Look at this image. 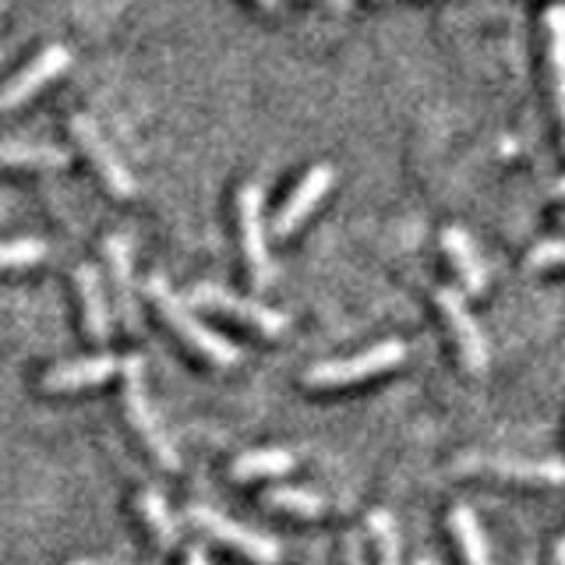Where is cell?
<instances>
[{"instance_id":"cell-1","label":"cell","mask_w":565,"mask_h":565,"mask_svg":"<svg viewBox=\"0 0 565 565\" xmlns=\"http://www.w3.org/2000/svg\"><path fill=\"white\" fill-rule=\"evenodd\" d=\"M149 297L156 300V308H159V315L167 318L170 322V329L181 335V340L194 350V353H202V358L209 361V364H216V367H234L237 361H241V350L230 343V340H223V335L216 332V329H209L199 315L191 311V305L188 300L177 294L170 282L163 279V276H152L149 279Z\"/></svg>"},{"instance_id":"cell-2","label":"cell","mask_w":565,"mask_h":565,"mask_svg":"<svg viewBox=\"0 0 565 565\" xmlns=\"http://www.w3.org/2000/svg\"><path fill=\"white\" fill-rule=\"evenodd\" d=\"M120 379H124V414H128L131 428L138 431V438L146 441V449L152 452V459L159 467L177 470L181 467V456H177V446L170 441L167 428L159 424V414L152 411L149 388H146V361L141 358H124L120 361Z\"/></svg>"},{"instance_id":"cell-3","label":"cell","mask_w":565,"mask_h":565,"mask_svg":"<svg viewBox=\"0 0 565 565\" xmlns=\"http://www.w3.org/2000/svg\"><path fill=\"white\" fill-rule=\"evenodd\" d=\"M403 358H406V347L399 340H385V343L367 347L364 353H353V358L315 364L308 375H305V382L311 388H343V385H353V382H364V379L382 375V371L403 364Z\"/></svg>"},{"instance_id":"cell-4","label":"cell","mask_w":565,"mask_h":565,"mask_svg":"<svg viewBox=\"0 0 565 565\" xmlns=\"http://www.w3.org/2000/svg\"><path fill=\"white\" fill-rule=\"evenodd\" d=\"M237 216H241V244H244V258L252 265V279L255 287L265 290L273 287L276 279V265L269 255V244H265V191L258 181H247L237 194Z\"/></svg>"},{"instance_id":"cell-5","label":"cell","mask_w":565,"mask_h":565,"mask_svg":"<svg viewBox=\"0 0 565 565\" xmlns=\"http://www.w3.org/2000/svg\"><path fill=\"white\" fill-rule=\"evenodd\" d=\"M188 520L202 530V534L216 537L220 544L234 547V552H241L244 558H252L255 565H276L279 562V544L262 534V530H252L244 523H234L230 516H223V512L209 509V505H188Z\"/></svg>"},{"instance_id":"cell-6","label":"cell","mask_w":565,"mask_h":565,"mask_svg":"<svg viewBox=\"0 0 565 565\" xmlns=\"http://www.w3.org/2000/svg\"><path fill=\"white\" fill-rule=\"evenodd\" d=\"M71 135H75L82 152L93 159V167L103 177V184L110 188L117 199H131V194L138 191V181L131 177V170L124 167V159L114 152L110 141H106V135L99 131V124L93 117H85V114H75V117H71Z\"/></svg>"},{"instance_id":"cell-7","label":"cell","mask_w":565,"mask_h":565,"mask_svg":"<svg viewBox=\"0 0 565 565\" xmlns=\"http://www.w3.org/2000/svg\"><path fill=\"white\" fill-rule=\"evenodd\" d=\"M191 305L209 308V311H223L230 318H237V322L258 329L262 335H282V332H287V315L265 308V305H258V300L230 294L226 287H216V282H199V287L191 290Z\"/></svg>"},{"instance_id":"cell-8","label":"cell","mask_w":565,"mask_h":565,"mask_svg":"<svg viewBox=\"0 0 565 565\" xmlns=\"http://www.w3.org/2000/svg\"><path fill=\"white\" fill-rule=\"evenodd\" d=\"M435 300H438V308H441V315H446V322L452 329V340L459 347V358H463L467 371L481 375V371L488 367V340H484L481 326H477V318L470 315L463 294L452 290V287H438Z\"/></svg>"},{"instance_id":"cell-9","label":"cell","mask_w":565,"mask_h":565,"mask_svg":"<svg viewBox=\"0 0 565 565\" xmlns=\"http://www.w3.org/2000/svg\"><path fill=\"white\" fill-rule=\"evenodd\" d=\"M67 64H71L67 46H61V43L46 46V50L40 53V57H32V61L4 85V93H0V110H18V106H25L35 93H40L43 85H50L53 78H57Z\"/></svg>"},{"instance_id":"cell-10","label":"cell","mask_w":565,"mask_h":565,"mask_svg":"<svg viewBox=\"0 0 565 565\" xmlns=\"http://www.w3.org/2000/svg\"><path fill=\"white\" fill-rule=\"evenodd\" d=\"M332 181H335V170L332 167H326V163H318V167H311L305 177H300V184L294 188V194L287 202H282V209L276 212V223H273V230H276V237H287V234H294V230L305 223L311 212H315V205L326 199L329 194V188H332Z\"/></svg>"},{"instance_id":"cell-11","label":"cell","mask_w":565,"mask_h":565,"mask_svg":"<svg viewBox=\"0 0 565 565\" xmlns=\"http://www.w3.org/2000/svg\"><path fill=\"white\" fill-rule=\"evenodd\" d=\"M106 265H110V279H114V305L120 322L131 332L141 329V311L135 300V273H131V244L120 234L106 237Z\"/></svg>"},{"instance_id":"cell-12","label":"cell","mask_w":565,"mask_h":565,"mask_svg":"<svg viewBox=\"0 0 565 565\" xmlns=\"http://www.w3.org/2000/svg\"><path fill=\"white\" fill-rule=\"evenodd\" d=\"M117 371H120L117 358H110V353H96V358H82V361H67V364L50 367L43 375V388L46 393H75V388H88V385L114 379Z\"/></svg>"},{"instance_id":"cell-13","label":"cell","mask_w":565,"mask_h":565,"mask_svg":"<svg viewBox=\"0 0 565 565\" xmlns=\"http://www.w3.org/2000/svg\"><path fill=\"white\" fill-rule=\"evenodd\" d=\"M78 294H82V311H85V329L96 343H106L114 332V315H110V300H106L103 279L96 273V265H78L75 273Z\"/></svg>"},{"instance_id":"cell-14","label":"cell","mask_w":565,"mask_h":565,"mask_svg":"<svg viewBox=\"0 0 565 565\" xmlns=\"http://www.w3.org/2000/svg\"><path fill=\"white\" fill-rule=\"evenodd\" d=\"M441 247H446V255L452 262L459 282H463V290L481 294L488 287V276H484V265H481V255H477L473 241L467 237V230H459V226L441 230Z\"/></svg>"},{"instance_id":"cell-15","label":"cell","mask_w":565,"mask_h":565,"mask_svg":"<svg viewBox=\"0 0 565 565\" xmlns=\"http://www.w3.org/2000/svg\"><path fill=\"white\" fill-rule=\"evenodd\" d=\"M470 467L491 470L499 477H512V481H526V484H562L565 481V463H526V459L481 456V459H470Z\"/></svg>"},{"instance_id":"cell-16","label":"cell","mask_w":565,"mask_h":565,"mask_svg":"<svg viewBox=\"0 0 565 565\" xmlns=\"http://www.w3.org/2000/svg\"><path fill=\"white\" fill-rule=\"evenodd\" d=\"M449 526L459 541V552H463V562L467 565H491V547H488V537H484V526L481 520L473 516L470 505H456L449 512Z\"/></svg>"},{"instance_id":"cell-17","label":"cell","mask_w":565,"mask_h":565,"mask_svg":"<svg viewBox=\"0 0 565 565\" xmlns=\"http://www.w3.org/2000/svg\"><path fill=\"white\" fill-rule=\"evenodd\" d=\"M544 32H547V64H552L558 117L565 128V8L562 4H552L544 11Z\"/></svg>"},{"instance_id":"cell-18","label":"cell","mask_w":565,"mask_h":565,"mask_svg":"<svg viewBox=\"0 0 565 565\" xmlns=\"http://www.w3.org/2000/svg\"><path fill=\"white\" fill-rule=\"evenodd\" d=\"M0 167H35L61 170L67 167V152L46 141H0Z\"/></svg>"},{"instance_id":"cell-19","label":"cell","mask_w":565,"mask_h":565,"mask_svg":"<svg viewBox=\"0 0 565 565\" xmlns=\"http://www.w3.org/2000/svg\"><path fill=\"white\" fill-rule=\"evenodd\" d=\"M294 470V452L290 449H252L237 456L230 463V477L234 481H255V477H279Z\"/></svg>"},{"instance_id":"cell-20","label":"cell","mask_w":565,"mask_h":565,"mask_svg":"<svg viewBox=\"0 0 565 565\" xmlns=\"http://www.w3.org/2000/svg\"><path fill=\"white\" fill-rule=\"evenodd\" d=\"M138 512H141L149 534L156 537V544L163 547V552H170V547L181 544V526H177L173 512L167 509V499L159 491H141L138 494Z\"/></svg>"},{"instance_id":"cell-21","label":"cell","mask_w":565,"mask_h":565,"mask_svg":"<svg viewBox=\"0 0 565 565\" xmlns=\"http://www.w3.org/2000/svg\"><path fill=\"white\" fill-rule=\"evenodd\" d=\"M262 502L269 509L287 512V516H300V520H318L326 512V499L305 488H273L262 494Z\"/></svg>"},{"instance_id":"cell-22","label":"cell","mask_w":565,"mask_h":565,"mask_svg":"<svg viewBox=\"0 0 565 565\" xmlns=\"http://www.w3.org/2000/svg\"><path fill=\"white\" fill-rule=\"evenodd\" d=\"M367 534L375 541V555L379 565H403V541H399V526L388 516L385 509H375L367 516Z\"/></svg>"},{"instance_id":"cell-23","label":"cell","mask_w":565,"mask_h":565,"mask_svg":"<svg viewBox=\"0 0 565 565\" xmlns=\"http://www.w3.org/2000/svg\"><path fill=\"white\" fill-rule=\"evenodd\" d=\"M43 258H46V244L35 237L0 241V269H25V265H35Z\"/></svg>"},{"instance_id":"cell-24","label":"cell","mask_w":565,"mask_h":565,"mask_svg":"<svg viewBox=\"0 0 565 565\" xmlns=\"http://www.w3.org/2000/svg\"><path fill=\"white\" fill-rule=\"evenodd\" d=\"M565 262V237H552V241H541L534 252L526 255L530 269H547V265H562Z\"/></svg>"},{"instance_id":"cell-25","label":"cell","mask_w":565,"mask_h":565,"mask_svg":"<svg viewBox=\"0 0 565 565\" xmlns=\"http://www.w3.org/2000/svg\"><path fill=\"white\" fill-rule=\"evenodd\" d=\"M343 562H347V565H367L364 544H361L358 534H347V537H343Z\"/></svg>"},{"instance_id":"cell-26","label":"cell","mask_w":565,"mask_h":565,"mask_svg":"<svg viewBox=\"0 0 565 565\" xmlns=\"http://www.w3.org/2000/svg\"><path fill=\"white\" fill-rule=\"evenodd\" d=\"M184 565H209V555H205V547H188V555H184Z\"/></svg>"},{"instance_id":"cell-27","label":"cell","mask_w":565,"mask_h":565,"mask_svg":"<svg viewBox=\"0 0 565 565\" xmlns=\"http://www.w3.org/2000/svg\"><path fill=\"white\" fill-rule=\"evenodd\" d=\"M326 8H332V11H350L353 8V0H322Z\"/></svg>"},{"instance_id":"cell-28","label":"cell","mask_w":565,"mask_h":565,"mask_svg":"<svg viewBox=\"0 0 565 565\" xmlns=\"http://www.w3.org/2000/svg\"><path fill=\"white\" fill-rule=\"evenodd\" d=\"M555 565H565V537H562L558 547H555Z\"/></svg>"},{"instance_id":"cell-29","label":"cell","mask_w":565,"mask_h":565,"mask_svg":"<svg viewBox=\"0 0 565 565\" xmlns=\"http://www.w3.org/2000/svg\"><path fill=\"white\" fill-rule=\"evenodd\" d=\"M552 194H555V199H565V177H558L555 188H552Z\"/></svg>"},{"instance_id":"cell-30","label":"cell","mask_w":565,"mask_h":565,"mask_svg":"<svg viewBox=\"0 0 565 565\" xmlns=\"http://www.w3.org/2000/svg\"><path fill=\"white\" fill-rule=\"evenodd\" d=\"M414 565H438V562H435V558H431V555H420V558H417V562H414Z\"/></svg>"},{"instance_id":"cell-31","label":"cell","mask_w":565,"mask_h":565,"mask_svg":"<svg viewBox=\"0 0 565 565\" xmlns=\"http://www.w3.org/2000/svg\"><path fill=\"white\" fill-rule=\"evenodd\" d=\"M258 4H262V8H269V11H273V8H279V0H258Z\"/></svg>"},{"instance_id":"cell-32","label":"cell","mask_w":565,"mask_h":565,"mask_svg":"<svg viewBox=\"0 0 565 565\" xmlns=\"http://www.w3.org/2000/svg\"><path fill=\"white\" fill-rule=\"evenodd\" d=\"M71 565H93V562H85V558H78V562H71Z\"/></svg>"},{"instance_id":"cell-33","label":"cell","mask_w":565,"mask_h":565,"mask_svg":"<svg viewBox=\"0 0 565 565\" xmlns=\"http://www.w3.org/2000/svg\"><path fill=\"white\" fill-rule=\"evenodd\" d=\"M562 220H565V216H562Z\"/></svg>"}]
</instances>
